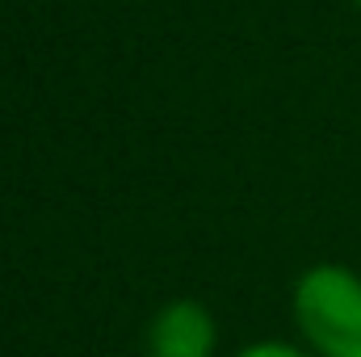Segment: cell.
<instances>
[{
	"label": "cell",
	"instance_id": "1",
	"mask_svg": "<svg viewBox=\"0 0 361 357\" xmlns=\"http://www.w3.org/2000/svg\"><path fill=\"white\" fill-rule=\"evenodd\" d=\"M294 320L319 357H361V277L345 265H315L294 286Z\"/></svg>",
	"mask_w": 361,
	"mask_h": 357
},
{
	"label": "cell",
	"instance_id": "2",
	"mask_svg": "<svg viewBox=\"0 0 361 357\" xmlns=\"http://www.w3.org/2000/svg\"><path fill=\"white\" fill-rule=\"evenodd\" d=\"M214 345H219L214 315L193 298H177V303L160 307L147 328L152 357H210Z\"/></svg>",
	"mask_w": 361,
	"mask_h": 357
},
{
	"label": "cell",
	"instance_id": "3",
	"mask_svg": "<svg viewBox=\"0 0 361 357\" xmlns=\"http://www.w3.org/2000/svg\"><path fill=\"white\" fill-rule=\"evenodd\" d=\"M235 357H315V353H307L298 345H286V341H257V345L240 349Z\"/></svg>",
	"mask_w": 361,
	"mask_h": 357
},
{
	"label": "cell",
	"instance_id": "4",
	"mask_svg": "<svg viewBox=\"0 0 361 357\" xmlns=\"http://www.w3.org/2000/svg\"><path fill=\"white\" fill-rule=\"evenodd\" d=\"M357 4H361V0H357Z\"/></svg>",
	"mask_w": 361,
	"mask_h": 357
}]
</instances>
